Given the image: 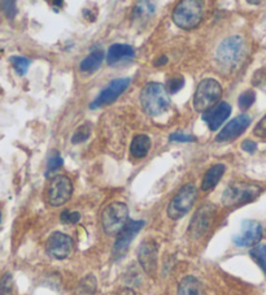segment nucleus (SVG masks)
I'll return each instance as SVG.
<instances>
[{
    "instance_id": "58836bf2",
    "label": "nucleus",
    "mask_w": 266,
    "mask_h": 295,
    "mask_svg": "<svg viewBox=\"0 0 266 295\" xmlns=\"http://www.w3.org/2000/svg\"><path fill=\"white\" fill-rule=\"evenodd\" d=\"M249 4H254V6H258V4H261V2H248Z\"/></svg>"
},
{
    "instance_id": "f704fd0d",
    "label": "nucleus",
    "mask_w": 266,
    "mask_h": 295,
    "mask_svg": "<svg viewBox=\"0 0 266 295\" xmlns=\"http://www.w3.org/2000/svg\"><path fill=\"white\" fill-rule=\"evenodd\" d=\"M253 134L258 137V138H266V115L260 120V123L254 126Z\"/></svg>"
},
{
    "instance_id": "5701e85b",
    "label": "nucleus",
    "mask_w": 266,
    "mask_h": 295,
    "mask_svg": "<svg viewBox=\"0 0 266 295\" xmlns=\"http://www.w3.org/2000/svg\"><path fill=\"white\" fill-rule=\"evenodd\" d=\"M249 255L266 276V245H256L249 251Z\"/></svg>"
},
{
    "instance_id": "6e6552de",
    "label": "nucleus",
    "mask_w": 266,
    "mask_h": 295,
    "mask_svg": "<svg viewBox=\"0 0 266 295\" xmlns=\"http://www.w3.org/2000/svg\"><path fill=\"white\" fill-rule=\"evenodd\" d=\"M216 216V207L213 204H205L196 211L188 226V236L192 239H199L210 229Z\"/></svg>"
},
{
    "instance_id": "bb28decb",
    "label": "nucleus",
    "mask_w": 266,
    "mask_h": 295,
    "mask_svg": "<svg viewBox=\"0 0 266 295\" xmlns=\"http://www.w3.org/2000/svg\"><path fill=\"white\" fill-rule=\"evenodd\" d=\"M11 63H12L13 68L16 69L17 74L19 75H25L28 72L29 68V60L26 57L22 56H11Z\"/></svg>"
},
{
    "instance_id": "f8f14e48",
    "label": "nucleus",
    "mask_w": 266,
    "mask_h": 295,
    "mask_svg": "<svg viewBox=\"0 0 266 295\" xmlns=\"http://www.w3.org/2000/svg\"><path fill=\"white\" fill-rule=\"evenodd\" d=\"M130 85V78H117L108 83L105 88L100 94L97 95L92 103L90 104L91 110H96V108L104 107L108 104H112L113 102H116L117 97L125 91L127 86Z\"/></svg>"
},
{
    "instance_id": "393cba45",
    "label": "nucleus",
    "mask_w": 266,
    "mask_h": 295,
    "mask_svg": "<svg viewBox=\"0 0 266 295\" xmlns=\"http://www.w3.org/2000/svg\"><path fill=\"white\" fill-rule=\"evenodd\" d=\"M90 135H91V125L88 123H86L75 130L74 135H73V138H72V142L74 143V145H77V143H82V142L87 141V139L90 138Z\"/></svg>"
},
{
    "instance_id": "e433bc0d",
    "label": "nucleus",
    "mask_w": 266,
    "mask_h": 295,
    "mask_svg": "<svg viewBox=\"0 0 266 295\" xmlns=\"http://www.w3.org/2000/svg\"><path fill=\"white\" fill-rule=\"evenodd\" d=\"M116 295H135V292L131 289H128V287H125V289L119 290Z\"/></svg>"
},
{
    "instance_id": "c85d7f7f",
    "label": "nucleus",
    "mask_w": 266,
    "mask_h": 295,
    "mask_svg": "<svg viewBox=\"0 0 266 295\" xmlns=\"http://www.w3.org/2000/svg\"><path fill=\"white\" fill-rule=\"evenodd\" d=\"M63 166V157L60 156V154L57 151H52L50 159H48V165H47V173L56 172L57 169H60Z\"/></svg>"
},
{
    "instance_id": "473e14b6",
    "label": "nucleus",
    "mask_w": 266,
    "mask_h": 295,
    "mask_svg": "<svg viewBox=\"0 0 266 295\" xmlns=\"http://www.w3.org/2000/svg\"><path fill=\"white\" fill-rule=\"evenodd\" d=\"M60 219L64 224H77L81 220V214L79 212H70V211L66 210L61 214Z\"/></svg>"
},
{
    "instance_id": "b1692460",
    "label": "nucleus",
    "mask_w": 266,
    "mask_h": 295,
    "mask_svg": "<svg viewBox=\"0 0 266 295\" xmlns=\"http://www.w3.org/2000/svg\"><path fill=\"white\" fill-rule=\"evenodd\" d=\"M155 12V4L150 3V2H142V3L137 4L132 11V17L134 19H148L154 15Z\"/></svg>"
},
{
    "instance_id": "aec40b11",
    "label": "nucleus",
    "mask_w": 266,
    "mask_h": 295,
    "mask_svg": "<svg viewBox=\"0 0 266 295\" xmlns=\"http://www.w3.org/2000/svg\"><path fill=\"white\" fill-rule=\"evenodd\" d=\"M226 166L223 164H216V165L210 166L209 169L207 170V173H205V176H204L201 188L207 191V190H210V188L214 187L219 182V179L222 178Z\"/></svg>"
},
{
    "instance_id": "2eb2a0df",
    "label": "nucleus",
    "mask_w": 266,
    "mask_h": 295,
    "mask_svg": "<svg viewBox=\"0 0 266 295\" xmlns=\"http://www.w3.org/2000/svg\"><path fill=\"white\" fill-rule=\"evenodd\" d=\"M250 125V116L243 113V115H239V116L235 117L234 120H231L227 125L223 128L221 132L217 134L216 142H230L234 141L244 133V130L247 129L248 126Z\"/></svg>"
},
{
    "instance_id": "20e7f679",
    "label": "nucleus",
    "mask_w": 266,
    "mask_h": 295,
    "mask_svg": "<svg viewBox=\"0 0 266 295\" xmlns=\"http://www.w3.org/2000/svg\"><path fill=\"white\" fill-rule=\"evenodd\" d=\"M261 192L262 188L254 183L231 182L225 188L221 201L226 207H236L256 201Z\"/></svg>"
},
{
    "instance_id": "423d86ee",
    "label": "nucleus",
    "mask_w": 266,
    "mask_h": 295,
    "mask_svg": "<svg viewBox=\"0 0 266 295\" xmlns=\"http://www.w3.org/2000/svg\"><path fill=\"white\" fill-rule=\"evenodd\" d=\"M128 221V208L122 202L108 204L101 212V225L108 236H116Z\"/></svg>"
},
{
    "instance_id": "9d476101",
    "label": "nucleus",
    "mask_w": 266,
    "mask_h": 295,
    "mask_svg": "<svg viewBox=\"0 0 266 295\" xmlns=\"http://www.w3.org/2000/svg\"><path fill=\"white\" fill-rule=\"evenodd\" d=\"M143 226L144 221L142 220L127 221L125 228L118 233V237H117L116 242H114V246H113V256H114V258H122L123 255L127 252L128 247H130V243H131L132 239L137 237V234L143 229Z\"/></svg>"
},
{
    "instance_id": "72a5a7b5",
    "label": "nucleus",
    "mask_w": 266,
    "mask_h": 295,
    "mask_svg": "<svg viewBox=\"0 0 266 295\" xmlns=\"http://www.w3.org/2000/svg\"><path fill=\"white\" fill-rule=\"evenodd\" d=\"M2 7H3V11L4 13H6L7 17L13 19V17L16 16L17 8H16V3H15V2H3V3H2Z\"/></svg>"
},
{
    "instance_id": "1a4fd4ad",
    "label": "nucleus",
    "mask_w": 266,
    "mask_h": 295,
    "mask_svg": "<svg viewBox=\"0 0 266 295\" xmlns=\"http://www.w3.org/2000/svg\"><path fill=\"white\" fill-rule=\"evenodd\" d=\"M73 192V183L69 177L59 174L53 177L47 190V201L53 207H60L69 201Z\"/></svg>"
},
{
    "instance_id": "4c0bfd02",
    "label": "nucleus",
    "mask_w": 266,
    "mask_h": 295,
    "mask_svg": "<svg viewBox=\"0 0 266 295\" xmlns=\"http://www.w3.org/2000/svg\"><path fill=\"white\" fill-rule=\"evenodd\" d=\"M166 63H168V57L163 56V57H160V60L155 61V65L160 66V65H163V64H166Z\"/></svg>"
},
{
    "instance_id": "cd10ccee",
    "label": "nucleus",
    "mask_w": 266,
    "mask_h": 295,
    "mask_svg": "<svg viewBox=\"0 0 266 295\" xmlns=\"http://www.w3.org/2000/svg\"><path fill=\"white\" fill-rule=\"evenodd\" d=\"M252 83L254 87H258L262 91H266V65L254 72L253 77H252Z\"/></svg>"
},
{
    "instance_id": "f3484780",
    "label": "nucleus",
    "mask_w": 266,
    "mask_h": 295,
    "mask_svg": "<svg viewBox=\"0 0 266 295\" xmlns=\"http://www.w3.org/2000/svg\"><path fill=\"white\" fill-rule=\"evenodd\" d=\"M135 51L131 46H128V44H121V43H116L112 44L108 50V54H106V61L108 64H116L121 60L125 59H131L134 57Z\"/></svg>"
},
{
    "instance_id": "f257e3e1",
    "label": "nucleus",
    "mask_w": 266,
    "mask_h": 295,
    "mask_svg": "<svg viewBox=\"0 0 266 295\" xmlns=\"http://www.w3.org/2000/svg\"><path fill=\"white\" fill-rule=\"evenodd\" d=\"M247 54L244 39L239 35L226 38L217 48L216 60L222 69L232 70L238 68Z\"/></svg>"
},
{
    "instance_id": "dca6fc26",
    "label": "nucleus",
    "mask_w": 266,
    "mask_h": 295,
    "mask_svg": "<svg viewBox=\"0 0 266 295\" xmlns=\"http://www.w3.org/2000/svg\"><path fill=\"white\" fill-rule=\"evenodd\" d=\"M230 115H231V106L226 102H219L217 106L203 113V120L212 132H216L229 119Z\"/></svg>"
},
{
    "instance_id": "a878e982",
    "label": "nucleus",
    "mask_w": 266,
    "mask_h": 295,
    "mask_svg": "<svg viewBox=\"0 0 266 295\" xmlns=\"http://www.w3.org/2000/svg\"><path fill=\"white\" fill-rule=\"evenodd\" d=\"M254 101H256V94H254L253 90H247V91H244L243 94H240V96H239V108H240L241 111L249 110V108L253 106Z\"/></svg>"
},
{
    "instance_id": "9b49d317",
    "label": "nucleus",
    "mask_w": 266,
    "mask_h": 295,
    "mask_svg": "<svg viewBox=\"0 0 266 295\" xmlns=\"http://www.w3.org/2000/svg\"><path fill=\"white\" fill-rule=\"evenodd\" d=\"M262 238V226L258 221L244 220L241 223L240 232L235 234L232 241L238 247H252L258 245Z\"/></svg>"
},
{
    "instance_id": "2f4dec72",
    "label": "nucleus",
    "mask_w": 266,
    "mask_h": 295,
    "mask_svg": "<svg viewBox=\"0 0 266 295\" xmlns=\"http://www.w3.org/2000/svg\"><path fill=\"white\" fill-rule=\"evenodd\" d=\"M12 291V276L11 273H6L3 278L0 279V295H10Z\"/></svg>"
},
{
    "instance_id": "c9c22d12",
    "label": "nucleus",
    "mask_w": 266,
    "mask_h": 295,
    "mask_svg": "<svg viewBox=\"0 0 266 295\" xmlns=\"http://www.w3.org/2000/svg\"><path fill=\"white\" fill-rule=\"evenodd\" d=\"M241 150L248 152V154H253L257 150V143L253 141H244L241 143Z\"/></svg>"
},
{
    "instance_id": "ea45409f",
    "label": "nucleus",
    "mask_w": 266,
    "mask_h": 295,
    "mask_svg": "<svg viewBox=\"0 0 266 295\" xmlns=\"http://www.w3.org/2000/svg\"><path fill=\"white\" fill-rule=\"evenodd\" d=\"M0 223H2V212H0Z\"/></svg>"
},
{
    "instance_id": "f03ea898",
    "label": "nucleus",
    "mask_w": 266,
    "mask_h": 295,
    "mask_svg": "<svg viewBox=\"0 0 266 295\" xmlns=\"http://www.w3.org/2000/svg\"><path fill=\"white\" fill-rule=\"evenodd\" d=\"M141 104L143 111L152 117L163 115L170 106L169 92L159 82H150L141 92Z\"/></svg>"
},
{
    "instance_id": "412c9836",
    "label": "nucleus",
    "mask_w": 266,
    "mask_h": 295,
    "mask_svg": "<svg viewBox=\"0 0 266 295\" xmlns=\"http://www.w3.org/2000/svg\"><path fill=\"white\" fill-rule=\"evenodd\" d=\"M103 60H104L103 50L92 51V52H91V54L88 55L83 61H82L81 65H79V69H81L82 72H86V73L95 72V70H97L99 68H100Z\"/></svg>"
},
{
    "instance_id": "0eeeda50",
    "label": "nucleus",
    "mask_w": 266,
    "mask_h": 295,
    "mask_svg": "<svg viewBox=\"0 0 266 295\" xmlns=\"http://www.w3.org/2000/svg\"><path fill=\"white\" fill-rule=\"evenodd\" d=\"M196 201V187L194 183H186L179 188L168 206V216L172 220H179L192 210Z\"/></svg>"
},
{
    "instance_id": "4468645a",
    "label": "nucleus",
    "mask_w": 266,
    "mask_h": 295,
    "mask_svg": "<svg viewBox=\"0 0 266 295\" xmlns=\"http://www.w3.org/2000/svg\"><path fill=\"white\" fill-rule=\"evenodd\" d=\"M157 255H159V247H157L156 242L152 239H146L142 242L138 248V260L142 268L146 270V273L150 276L156 272Z\"/></svg>"
},
{
    "instance_id": "7ed1b4c3",
    "label": "nucleus",
    "mask_w": 266,
    "mask_h": 295,
    "mask_svg": "<svg viewBox=\"0 0 266 295\" xmlns=\"http://www.w3.org/2000/svg\"><path fill=\"white\" fill-rule=\"evenodd\" d=\"M204 17V3L197 0H185L174 8L172 19L178 28L190 30L196 28Z\"/></svg>"
},
{
    "instance_id": "c756f323",
    "label": "nucleus",
    "mask_w": 266,
    "mask_h": 295,
    "mask_svg": "<svg viewBox=\"0 0 266 295\" xmlns=\"http://www.w3.org/2000/svg\"><path fill=\"white\" fill-rule=\"evenodd\" d=\"M183 86H185V79L182 78V77H174V78L169 79V82H168V85L165 86V88L166 91L170 92V94H176V92H178Z\"/></svg>"
},
{
    "instance_id": "ddd939ff",
    "label": "nucleus",
    "mask_w": 266,
    "mask_h": 295,
    "mask_svg": "<svg viewBox=\"0 0 266 295\" xmlns=\"http://www.w3.org/2000/svg\"><path fill=\"white\" fill-rule=\"evenodd\" d=\"M46 248H47L48 255H51L52 258L63 260V259L68 258L72 252L73 239L65 233L55 232L48 238Z\"/></svg>"
},
{
    "instance_id": "6ab92c4d",
    "label": "nucleus",
    "mask_w": 266,
    "mask_h": 295,
    "mask_svg": "<svg viewBox=\"0 0 266 295\" xmlns=\"http://www.w3.org/2000/svg\"><path fill=\"white\" fill-rule=\"evenodd\" d=\"M203 283L194 276H187L182 279L178 286V295H203Z\"/></svg>"
},
{
    "instance_id": "a211bd4d",
    "label": "nucleus",
    "mask_w": 266,
    "mask_h": 295,
    "mask_svg": "<svg viewBox=\"0 0 266 295\" xmlns=\"http://www.w3.org/2000/svg\"><path fill=\"white\" fill-rule=\"evenodd\" d=\"M151 138L146 134L137 135L131 142L130 146V154L134 159H142V157L147 156V154L151 150Z\"/></svg>"
},
{
    "instance_id": "7c9ffc66",
    "label": "nucleus",
    "mask_w": 266,
    "mask_h": 295,
    "mask_svg": "<svg viewBox=\"0 0 266 295\" xmlns=\"http://www.w3.org/2000/svg\"><path fill=\"white\" fill-rule=\"evenodd\" d=\"M170 142H181V143H190V142L196 141V137L191 134H186L183 132H174L173 134L169 135Z\"/></svg>"
},
{
    "instance_id": "4be33fe9",
    "label": "nucleus",
    "mask_w": 266,
    "mask_h": 295,
    "mask_svg": "<svg viewBox=\"0 0 266 295\" xmlns=\"http://www.w3.org/2000/svg\"><path fill=\"white\" fill-rule=\"evenodd\" d=\"M97 289V281L94 274H87L75 286L72 295H95Z\"/></svg>"
},
{
    "instance_id": "39448f33",
    "label": "nucleus",
    "mask_w": 266,
    "mask_h": 295,
    "mask_svg": "<svg viewBox=\"0 0 266 295\" xmlns=\"http://www.w3.org/2000/svg\"><path fill=\"white\" fill-rule=\"evenodd\" d=\"M222 96V86L214 78H205L197 85L194 95V108L196 112L204 113L217 106Z\"/></svg>"
}]
</instances>
